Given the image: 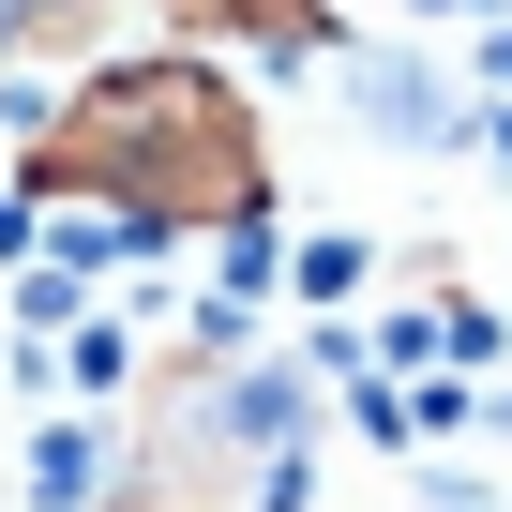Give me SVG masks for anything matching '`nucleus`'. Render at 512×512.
Returning a JSON list of instances; mask_svg holds the SVG:
<instances>
[{
	"label": "nucleus",
	"instance_id": "f257e3e1",
	"mask_svg": "<svg viewBox=\"0 0 512 512\" xmlns=\"http://www.w3.org/2000/svg\"><path fill=\"white\" fill-rule=\"evenodd\" d=\"M61 181H106V211L136 226H181V211H241L256 196V151H241V106L196 76V61H136V76H91L46 136Z\"/></svg>",
	"mask_w": 512,
	"mask_h": 512
},
{
	"label": "nucleus",
	"instance_id": "f03ea898",
	"mask_svg": "<svg viewBox=\"0 0 512 512\" xmlns=\"http://www.w3.org/2000/svg\"><path fill=\"white\" fill-rule=\"evenodd\" d=\"M31 482H46V512H91V497H106V437H46Z\"/></svg>",
	"mask_w": 512,
	"mask_h": 512
},
{
	"label": "nucleus",
	"instance_id": "7ed1b4c3",
	"mask_svg": "<svg viewBox=\"0 0 512 512\" xmlns=\"http://www.w3.org/2000/svg\"><path fill=\"white\" fill-rule=\"evenodd\" d=\"M181 16H287V0H181Z\"/></svg>",
	"mask_w": 512,
	"mask_h": 512
},
{
	"label": "nucleus",
	"instance_id": "20e7f679",
	"mask_svg": "<svg viewBox=\"0 0 512 512\" xmlns=\"http://www.w3.org/2000/svg\"><path fill=\"white\" fill-rule=\"evenodd\" d=\"M422 16H437V0H422ZM452 16H467V0H452Z\"/></svg>",
	"mask_w": 512,
	"mask_h": 512
}]
</instances>
